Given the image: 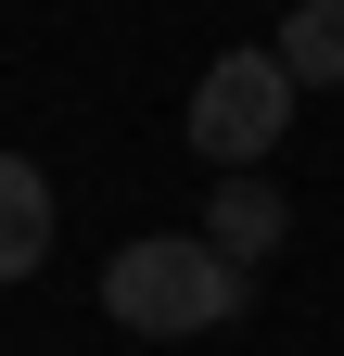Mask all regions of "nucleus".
Segmentation results:
<instances>
[{"mask_svg":"<svg viewBox=\"0 0 344 356\" xmlns=\"http://www.w3.org/2000/svg\"><path fill=\"white\" fill-rule=\"evenodd\" d=\"M52 229H64V204H52V178H38L26 153H0V280H26V267L52 254Z\"/></svg>","mask_w":344,"mask_h":356,"instance_id":"20e7f679","label":"nucleus"},{"mask_svg":"<svg viewBox=\"0 0 344 356\" xmlns=\"http://www.w3.org/2000/svg\"><path fill=\"white\" fill-rule=\"evenodd\" d=\"M242 305V267L204 242V229H153V242H115L102 267V318L127 331H153V343H191V331H217Z\"/></svg>","mask_w":344,"mask_h":356,"instance_id":"f257e3e1","label":"nucleus"},{"mask_svg":"<svg viewBox=\"0 0 344 356\" xmlns=\"http://www.w3.org/2000/svg\"><path fill=\"white\" fill-rule=\"evenodd\" d=\"M191 153L217 165V178H242V165H268L281 153V127H293V76H281V51H217L191 76Z\"/></svg>","mask_w":344,"mask_h":356,"instance_id":"f03ea898","label":"nucleus"},{"mask_svg":"<svg viewBox=\"0 0 344 356\" xmlns=\"http://www.w3.org/2000/svg\"><path fill=\"white\" fill-rule=\"evenodd\" d=\"M281 229H293V204L268 191V165L217 178V204H204V242H217L230 267H268V254H281Z\"/></svg>","mask_w":344,"mask_h":356,"instance_id":"7ed1b4c3","label":"nucleus"},{"mask_svg":"<svg viewBox=\"0 0 344 356\" xmlns=\"http://www.w3.org/2000/svg\"><path fill=\"white\" fill-rule=\"evenodd\" d=\"M281 76L293 89H344V0H293L281 13Z\"/></svg>","mask_w":344,"mask_h":356,"instance_id":"39448f33","label":"nucleus"}]
</instances>
